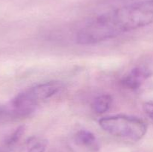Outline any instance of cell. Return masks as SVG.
Masks as SVG:
<instances>
[{
  "instance_id": "6da1fadb",
  "label": "cell",
  "mask_w": 153,
  "mask_h": 152,
  "mask_svg": "<svg viewBox=\"0 0 153 152\" xmlns=\"http://www.w3.org/2000/svg\"><path fill=\"white\" fill-rule=\"evenodd\" d=\"M153 23V0H143L103 13L81 28L80 45H93Z\"/></svg>"
},
{
  "instance_id": "7a4b0ae2",
  "label": "cell",
  "mask_w": 153,
  "mask_h": 152,
  "mask_svg": "<svg viewBox=\"0 0 153 152\" xmlns=\"http://www.w3.org/2000/svg\"><path fill=\"white\" fill-rule=\"evenodd\" d=\"M99 124L108 134L132 142L141 139L147 131V125L142 119L123 115L102 118Z\"/></svg>"
},
{
  "instance_id": "3957f363",
  "label": "cell",
  "mask_w": 153,
  "mask_h": 152,
  "mask_svg": "<svg viewBox=\"0 0 153 152\" xmlns=\"http://www.w3.org/2000/svg\"><path fill=\"white\" fill-rule=\"evenodd\" d=\"M62 88L63 84L60 81H49L35 85L26 91L33 101L39 105L40 103L56 95Z\"/></svg>"
},
{
  "instance_id": "277c9868",
  "label": "cell",
  "mask_w": 153,
  "mask_h": 152,
  "mask_svg": "<svg viewBox=\"0 0 153 152\" xmlns=\"http://www.w3.org/2000/svg\"><path fill=\"white\" fill-rule=\"evenodd\" d=\"M149 75L150 72L146 68L136 67L121 79L120 84L125 89L135 90L141 86Z\"/></svg>"
},
{
  "instance_id": "5b68a950",
  "label": "cell",
  "mask_w": 153,
  "mask_h": 152,
  "mask_svg": "<svg viewBox=\"0 0 153 152\" xmlns=\"http://www.w3.org/2000/svg\"><path fill=\"white\" fill-rule=\"evenodd\" d=\"M73 142L77 147L85 151L98 152L100 150V143L96 136L87 130L77 131L73 137Z\"/></svg>"
},
{
  "instance_id": "8992f818",
  "label": "cell",
  "mask_w": 153,
  "mask_h": 152,
  "mask_svg": "<svg viewBox=\"0 0 153 152\" xmlns=\"http://www.w3.org/2000/svg\"><path fill=\"white\" fill-rule=\"evenodd\" d=\"M112 104V98L110 95H102L97 97L92 103V110L97 114H102L110 109Z\"/></svg>"
},
{
  "instance_id": "52a82bcc",
  "label": "cell",
  "mask_w": 153,
  "mask_h": 152,
  "mask_svg": "<svg viewBox=\"0 0 153 152\" xmlns=\"http://www.w3.org/2000/svg\"><path fill=\"white\" fill-rule=\"evenodd\" d=\"M24 131H25L24 126H19V128H16L12 134H10L5 139V140H4V145L7 148L14 145L20 139L21 137L24 134Z\"/></svg>"
},
{
  "instance_id": "ba28073f",
  "label": "cell",
  "mask_w": 153,
  "mask_h": 152,
  "mask_svg": "<svg viewBox=\"0 0 153 152\" xmlns=\"http://www.w3.org/2000/svg\"><path fill=\"white\" fill-rule=\"evenodd\" d=\"M47 147V141L43 139H35L28 144L26 152H45Z\"/></svg>"
},
{
  "instance_id": "9c48e42d",
  "label": "cell",
  "mask_w": 153,
  "mask_h": 152,
  "mask_svg": "<svg viewBox=\"0 0 153 152\" xmlns=\"http://www.w3.org/2000/svg\"><path fill=\"white\" fill-rule=\"evenodd\" d=\"M143 108L146 114L153 121V102L144 103Z\"/></svg>"
}]
</instances>
